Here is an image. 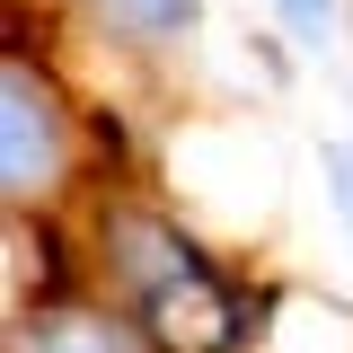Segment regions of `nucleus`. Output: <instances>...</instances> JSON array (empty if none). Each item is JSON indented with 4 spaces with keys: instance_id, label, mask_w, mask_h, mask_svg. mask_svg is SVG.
<instances>
[{
    "instance_id": "obj_1",
    "label": "nucleus",
    "mask_w": 353,
    "mask_h": 353,
    "mask_svg": "<svg viewBox=\"0 0 353 353\" xmlns=\"http://www.w3.org/2000/svg\"><path fill=\"white\" fill-rule=\"evenodd\" d=\"M53 168V115H44V97H27V71H9V185L27 194L44 185Z\"/></svg>"
},
{
    "instance_id": "obj_2",
    "label": "nucleus",
    "mask_w": 353,
    "mask_h": 353,
    "mask_svg": "<svg viewBox=\"0 0 353 353\" xmlns=\"http://www.w3.org/2000/svg\"><path fill=\"white\" fill-rule=\"evenodd\" d=\"M97 18H115V27L141 36V44H168V36L194 27V0H97Z\"/></svg>"
},
{
    "instance_id": "obj_3",
    "label": "nucleus",
    "mask_w": 353,
    "mask_h": 353,
    "mask_svg": "<svg viewBox=\"0 0 353 353\" xmlns=\"http://www.w3.org/2000/svg\"><path fill=\"white\" fill-rule=\"evenodd\" d=\"M274 18L292 27V44L327 53V44H336V27H345V0H274Z\"/></svg>"
},
{
    "instance_id": "obj_4",
    "label": "nucleus",
    "mask_w": 353,
    "mask_h": 353,
    "mask_svg": "<svg viewBox=\"0 0 353 353\" xmlns=\"http://www.w3.org/2000/svg\"><path fill=\"white\" fill-rule=\"evenodd\" d=\"M44 353H115V336H106L97 318H62V327L44 336Z\"/></svg>"
},
{
    "instance_id": "obj_5",
    "label": "nucleus",
    "mask_w": 353,
    "mask_h": 353,
    "mask_svg": "<svg viewBox=\"0 0 353 353\" xmlns=\"http://www.w3.org/2000/svg\"><path fill=\"white\" fill-rule=\"evenodd\" d=\"M327 176H336V203L353 212V150H327Z\"/></svg>"
}]
</instances>
